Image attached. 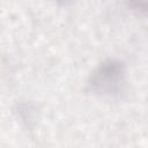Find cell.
I'll return each instance as SVG.
<instances>
[{"label": "cell", "instance_id": "cell-1", "mask_svg": "<svg viewBox=\"0 0 148 148\" xmlns=\"http://www.w3.org/2000/svg\"><path fill=\"white\" fill-rule=\"evenodd\" d=\"M125 65L120 60L108 59L91 73L89 86L92 91L103 96H118L125 87Z\"/></svg>", "mask_w": 148, "mask_h": 148}]
</instances>
